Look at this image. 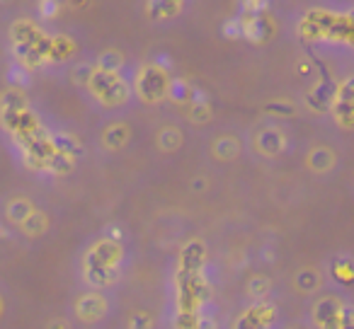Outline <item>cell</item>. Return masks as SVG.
<instances>
[{
	"label": "cell",
	"mask_w": 354,
	"mask_h": 329,
	"mask_svg": "<svg viewBox=\"0 0 354 329\" xmlns=\"http://www.w3.org/2000/svg\"><path fill=\"white\" fill-rule=\"evenodd\" d=\"M131 264V250L117 226H107L93 235L75 255V276L85 288L114 290Z\"/></svg>",
	"instance_id": "cell-1"
},
{
	"label": "cell",
	"mask_w": 354,
	"mask_h": 329,
	"mask_svg": "<svg viewBox=\"0 0 354 329\" xmlns=\"http://www.w3.org/2000/svg\"><path fill=\"white\" fill-rule=\"evenodd\" d=\"M80 92L102 117H124V112H129L136 102L131 78L127 73H109L100 68L93 70L88 85Z\"/></svg>",
	"instance_id": "cell-2"
},
{
	"label": "cell",
	"mask_w": 354,
	"mask_h": 329,
	"mask_svg": "<svg viewBox=\"0 0 354 329\" xmlns=\"http://www.w3.org/2000/svg\"><path fill=\"white\" fill-rule=\"evenodd\" d=\"M117 310L119 300L114 290L78 286L66 305V317L75 329H107L117 317Z\"/></svg>",
	"instance_id": "cell-3"
},
{
	"label": "cell",
	"mask_w": 354,
	"mask_h": 329,
	"mask_svg": "<svg viewBox=\"0 0 354 329\" xmlns=\"http://www.w3.org/2000/svg\"><path fill=\"white\" fill-rule=\"evenodd\" d=\"M0 128L15 143V148H22L46 131L39 114L17 88H10L0 94Z\"/></svg>",
	"instance_id": "cell-4"
},
{
	"label": "cell",
	"mask_w": 354,
	"mask_h": 329,
	"mask_svg": "<svg viewBox=\"0 0 354 329\" xmlns=\"http://www.w3.org/2000/svg\"><path fill=\"white\" fill-rule=\"evenodd\" d=\"M304 329H354V298L347 290L325 288L306 300Z\"/></svg>",
	"instance_id": "cell-5"
},
{
	"label": "cell",
	"mask_w": 354,
	"mask_h": 329,
	"mask_svg": "<svg viewBox=\"0 0 354 329\" xmlns=\"http://www.w3.org/2000/svg\"><path fill=\"white\" fill-rule=\"evenodd\" d=\"M296 148L294 133L279 119H262L245 133V152L260 162H279Z\"/></svg>",
	"instance_id": "cell-6"
},
{
	"label": "cell",
	"mask_w": 354,
	"mask_h": 329,
	"mask_svg": "<svg viewBox=\"0 0 354 329\" xmlns=\"http://www.w3.org/2000/svg\"><path fill=\"white\" fill-rule=\"evenodd\" d=\"M131 85L133 97H136L138 104H143V107H160L162 102L170 99L175 78H172L170 66L162 63V61H143L133 70Z\"/></svg>",
	"instance_id": "cell-7"
},
{
	"label": "cell",
	"mask_w": 354,
	"mask_h": 329,
	"mask_svg": "<svg viewBox=\"0 0 354 329\" xmlns=\"http://www.w3.org/2000/svg\"><path fill=\"white\" fill-rule=\"evenodd\" d=\"M330 119L344 133L354 131V70L335 80L333 102H330Z\"/></svg>",
	"instance_id": "cell-8"
},
{
	"label": "cell",
	"mask_w": 354,
	"mask_h": 329,
	"mask_svg": "<svg viewBox=\"0 0 354 329\" xmlns=\"http://www.w3.org/2000/svg\"><path fill=\"white\" fill-rule=\"evenodd\" d=\"M304 168L310 177L318 179H330L342 170V155L335 146L323 141H315L306 148L304 152Z\"/></svg>",
	"instance_id": "cell-9"
},
{
	"label": "cell",
	"mask_w": 354,
	"mask_h": 329,
	"mask_svg": "<svg viewBox=\"0 0 354 329\" xmlns=\"http://www.w3.org/2000/svg\"><path fill=\"white\" fill-rule=\"evenodd\" d=\"M245 152V133L221 128L207 141V157L214 165H233Z\"/></svg>",
	"instance_id": "cell-10"
},
{
	"label": "cell",
	"mask_w": 354,
	"mask_h": 329,
	"mask_svg": "<svg viewBox=\"0 0 354 329\" xmlns=\"http://www.w3.org/2000/svg\"><path fill=\"white\" fill-rule=\"evenodd\" d=\"M133 141V126L124 117H107L97 131V148L102 155H122Z\"/></svg>",
	"instance_id": "cell-11"
},
{
	"label": "cell",
	"mask_w": 354,
	"mask_h": 329,
	"mask_svg": "<svg viewBox=\"0 0 354 329\" xmlns=\"http://www.w3.org/2000/svg\"><path fill=\"white\" fill-rule=\"evenodd\" d=\"M325 274V283L333 290H347L354 286V252L349 250H339L333 252L323 259L320 264Z\"/></svg>",
	"instance_id": "cell-12"
},
{
	"label": "cell",
	"mask_w": 354,
	"mask_h": 329,
	"mask_svg": "<svg viewBox=\"0 0 354 329\" xmlns=\"http://www.w3.org/2000/svg\"><path fill=\"white\" fill-rule=\"evenodd\" d=\"M39 208V203L25 192H12L8 197L0 199V223L8 226L12 232H17V228Z\"/></svg>",
	"instance_id": "cell-13"
},
{
	"label": "cell",
	"mask_w": 354,
	"mask_h": 329,
	"mask_svg": "<svg viewBox=\"0 0 354 329\" xmlns=\"http://www.w3.org/2000/svg\"><path fill=\"white\" fill-rule=\"evenodd\" d=\"M281 324V312L272 300L250 303L238 315L233 329H277Z\"/></svg>",
	"instance_id": "cell-14"
},
{
	"label": "cell",
	"mask_w": 354,
	"mask_h": 329,
	"mask_svg": "<svg viewBox=\"0 0 354 329\" xmlns=\"http://www.w3.org/2000/svg\"><path fill=\"white\" fill-rule=\"evenodd\" d=\"M325 288H328V283H325V274L320 266L304 264L291 274V290H294L299 298L310 300L318 293H323Z\"/></svg>",
	"instance_id": "cell-15"
},
{
	"label": "cell",
	"mask_w": 354,
	"mask_h": 329,
	"mask_svg": "<svg viewBox=\"0 0 354 329\" xmlns=\"http://www.w3.org/2000/svg\"><path fill=\"white\" fill-rule=\"evenodd\" d=\"M333 90L335 83L328 78H318L308 85V90L304 92V107L310 114H320V117H328L330 114V102H333Z\"/></svg>",
	"instance_id": "cell-16"
},
{
	"label": "cell",
	"mask_w": 354,
	"mask_h": 329,
	"mask_svg": "<svg viewBox=\"0 0 354 329\" xmlns=\"http://www.w3.org/2000/svg\"><path fill=\"white\" fill-rule=\"evenodd\" d=\"M185 128L175 121H165L156 128V136H153V146L160 155H175L185 148Z\"/></svg>",
	"instance_id": "cell-17"
},
{
	"label": "cell",
	"mask_w": 354,
	"mask_h": 329,
	"mask_svg": "<svg viewBox=\"0 0 354 329\" xmlns=\"http://www.w3.org/2000/svg\"><path fill=\"white\" fill-rule=\"evenodd\" d=\"M51 230H54V216H51L46 208L39 206L20 228H17L15 235L27 242H41L46 235H51Z\"/></svg>",
	"instance_id": "cell-18"
},
{
	"label": "cell",
	"mask_w": 354,
	"mask_h": 329,
	"mask_svg": "<svg viewBox=\"0 0 354 329\" xmlns=\"http://www.w3.org/2000/svg\"><path fill=\"white\" fill-rule=\"evenodd\" d=\"M272 293H274V279L267 274H250L245 281V286H243V295H245V303H265V300L272 298Z\"/></svg>",
	"instance_id": "cell-19"
},
{
	"label": "cell",
	"mask_w": 354,
	"mask_h": 329,
	"mask_svg": "<svg viewBox=\"0 0 354 329\" xmlns=\"http://www.w3.org/2000/svg\"><path fill=\"white\" fill-rule=\"evenodd\" d=\"M95 68L109 70V73H124L127 70V56L119 49H102L95 56Z\"/></svg>",
	"instance_id": "cell-20"
},
{
	"label": "cell",
	"mask_w": 354,
	"mask_h": 329,
	"mask_svg": "<svg viewBox=\"0 0 354 329\" xmlns=\"http://www.w3.org/2000/svg\"><path fill=\"white\" fill-rule=\"evenodd\" d=\"M75 51V44L73 39L64 34H56L51 37V46H49V63H66V61L73 56Z\"/></svg>",
	"instance_id": "cell-21"
},
{
	"label": "cell",
	"mask_w": 354,
	"mask_h": 329,
	"mask_svg": "<svg viewBox=\"0 0 354 329\" xmlns=\"http://www.w3.org/2000/svg\"><path fill=\"white\" fill-rule=\"evenodd\" d=\"M214 117L212 112V104H209V99L204 97H197V99H189L187 102V121L194 123V126H204V123H209Z\"/></svg>",
	"instance_id": "cell-22"
},
{
	"label": "cell",
	"mask_w": 354,
	"mask_h": 329,
	"mask_svg": "<svg viewBox=\"0 0 354 329\" xmlns=\"http://www.w3.org/2000/svg\"><path fill=\"white\" fill-rule=\"evenodd\" d=\"M180 0H148V17L151 20H170L180 12Z\"/></svg>",
	"instance_id": "cell-23"
},
{
	"label": "cell",
	"mask_w": 354,
	"mask_h": 329,
	"mask_svg": "<svg viewBox=\"0 0 354 329\" xmlns=\"http://www.w3.org/2000/svg\"><path fill=\"white\" fill-rule=\"evenodd\" d=\"M93 70H95V61H78V63L71 68V75H68L71 83L78 90H83L85 85H88L90 75H93Z\"/></svg>",
	"instance_id": "cell-24"
},
{
	"label": "cell",
	"mask_w": 354,
	"mask_h": 329,
	"mask_svg": "<svg viewBox=\"0 0 354 329\" xmlns=\"http://www.w3.org/2000/svg\"><path fill=\"white\" fill-rule=\"evenodd\" d=\"M127 329H153V317L146 310H136V312L129 317Z\"/></svg>",
	"instance_id": "cell-25"
},
{
	"label": "cell",
	"mask_w": 354,
	"mask_h": 329,
	"mask_svg": "<svg viewBox=\"0 0 354 329\" xmlns=\"http://www.w3.org/2000/svg\"><path fill=\"white\" fill-rule=\"evenodd\" d=\"M12 310V298H10V290H8V286L0 281V324L6 322L8 315H10Z\"/></svg>",
	"instance_id": "cell-26"
},
{
	"label": "cell",
	"mask_w": 354,
	"mask_h": 329,
	"mask_svg": "<svg viewBox=\"0 0 354 329\" xmlns=\"http://www.w3.org/2000/svg\"><path fill=\"white\" fill-rule=\"evenodd\" d=\"M267 3H270V0H243V8H245L248 15H260L267 8Z\"/></svg>",
	"instance_id": "cell-27"
},
{
	"label": "cell",
	"mask_w": 354,
	"mask_h": 329,
	"mask_svg": "<svg viewBox=\"0 0 354 329\" xmlns=\"http://www.w3.org/2000/svg\"><path fill=\"white\" fill-rule=\"evenodd\" d=\"M46 329H75V327L71 324L68 317H51L46 322Z\"/></svg>",
	"instance_id": "cell-28"
},
{
	"label": "cell",
	"mask_w": 354,
	"mask_h": 329,
	"mask_svg": "<svg viewBox=\"0 0 354 329\" xmlns=\"http://www.w3.org/2000/svg\"><path fill=\"white\" fill-rule=\"evenodd\" d=\"M189 189H192V192H197V194L207 192V179H204L202 175H199V177H194L192 182H189Z\"/></svg>",
	"instance_id": "cell-29"
},
{
	"label": "cell",
	"mask_w": 354,
	"mask_h": 329,
	"mask_svg": "<svg viewBox=\"0 0 354 329\" xmlns=\"http://www.w3.org/2000/svg\"><path fill=\"white\" fill-rule=\"evenodd\" d=\"M277 329H304V324H296V322H286L284 324V322H281Z\"/></svg>",
	"instance_id": "cell-30"
},
{
	"label": "cell",
	"mask_w": 354,
	"mask_h": 329,
	"mask_svg": "<svg viewBox=\"0 0 354 329\" xmlns=\"http://www.w3.org/2000/svg\"><path fill=\"white\" fill-rule=\"evenodd\" d=\"M8 3H12V0H0V6H8Z\"/></svg>",
	"instance_id": "cell-31"
}]
</instances>
